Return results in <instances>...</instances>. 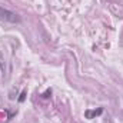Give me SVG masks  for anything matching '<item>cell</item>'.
I'll return each instance as SVG.
<instances>
[{"instance_id":"cell-1","label":"cell","mask_w":123,"mask_h":123,"mask_svg":"<svg viewBox=\"0 0 123 123\" xmlns=\"http://www.w3.org/2000/svg\"><path fill=\"white\" fill-rule=\"evenodd\" d=\"M0 20L1 22H7V23H19L20 17L14 12H10V10L4 9V7H0Z\"/></svg>"},{"instance_id":"cell-2","label":"cell","mask_w":123,"mask_h":123,"mask_svg":"<svg viewBox=\"0 0 123 123\" xmlns=\"http://www.w3.org/2000/svg\"><path fill=\"white\" fill-rule=\"evenodd\" d=\"M102 112H103V109H97V110H86V112H85V116H86L87 119H93V117L102 115Z\"/></svg>"}]
</instances>
